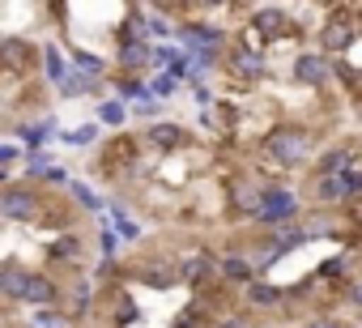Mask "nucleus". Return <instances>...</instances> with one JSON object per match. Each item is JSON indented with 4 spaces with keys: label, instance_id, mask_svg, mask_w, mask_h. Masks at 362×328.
Masks as SVG:
<instances>
[{
    "label": "nucleus",
    "instance_id": "obj_8",
    "mask_svg": "<svg viewBox=\"0 0 362 328\" xmlns=\"http://www.w3.org/2000/svg\"><path fill=\"white\" fill-rule=\"evenodd\" d=\"M294 73H298V81H311V86H320V81L328 77V69H324V60H320V56H303Z\"/></svg>",
    "mask_w": 362,
    "mask_h": 328
},
{
    "label": "nucleus",
    "instance_id": "obj_21",
    "mask_svg": "<svg viewBox=\"0 0 362 328\" xmlns=\"http://www.w3.org/2000/svg\"><path fill=\"white\" fill-rule=\"evenodd\" d=\"M90 136H94V128H90V124H86V128H77V132H73V136H69V141H73V145H86V141H90Z\"/></svg>",
    "mask_w": 362,
    "mask_h": 328
},
{
    "label": "nucleus",
    "instance_id": "obj_7",
    "mask_svg": "<svg viewBox=\"0 0 362 328\" xmlns=\"http://www.w3.org/2000/svg\"><path fill=\"white\" fill-rule=\"evenodd\" d=\"M354 43V30L345 26V22H328V30H324V47L328 52H341V47H349Z\"/></svg>",
    "mask_w": 362,
    "mask_h": 328
},
{
    "label": "nucleus",
    "instance_id": "obj_16",
    "mask_svg": "<svg viewBox=\"0 0 362 328\" xmlns=\"http://www.w3.org/2000/svg\"><path fill=\"white\" fill-rule=\"evenodd\" d=\"M35 328H69V324H64L60 315H52V311H39V315H35Z\"/></svg>",
    "mask_w": 362,
    "mask_h": 328
},
{
    "label": "nucleus",
    "instance_id": "obj_4",
    "mask_svg": "<svg viewBox=\"0 0 362 328\" xmlns=\"http://www.w3.org/2000/svg\"><path fill=\"white\" fill-rule=\"evenodd\" d=\"M290 213H294V197H290V192H269V197H264V209H260L264 222H281V218H290Z\"/></svg>",
    "mask_w": 362,
    "mask_h": 328
},
{
    "label": "nucleus",
    "instance_id": "obj_17",
    "mask_svg": "<svg viewBox=\"0 0 362 328\" xmlns=\"http://www.w3.org/2000/svg\"><path fill=\"white\" fill-rule=\"evenodd\" d=\"M192 43H218V30L214 26H197L192 30Z\"/></svg>",
    "mask_w": 362,
    "mask_h": 328
},
{
    "label": "nucleus",
    "instance_id": "obj_23",
    "mask_svg": "<svg viewBox=\"0 0 362 328\" xmlns=\"http://www.w3.org/2000/svg\"><path fill=\"white\" fill-rule=\"evenodd\" d=\"M77 60H81V69H86V73H98V69H103V64H98V60H94V56H86V52H81V56H77Z\"/></svg>",
    "mask_w": 362,
    "mask_h": 328
},
{
    "label": "nucleus",
    "instance_id": "obj_2",
    "mask_svg": "<svg viewBox=\"0 0 362 328\" xmlns=\"http://www.w3.org/2000/svg\"><path fill=\"white\" fill-rule=\"evenodd\" d=\"M354 192H358V180H354V175H345V171H341V175H324V180H320V197H324V201H345V197H354Z\"/></svg>",
    "mask_w": 362,
    "mask_h": 328
},
{
    "label": "nucleus",
    "instance_id": "obj_27",
    "mask_svg": "<svg viewBox=\"0 0 362 328\" xmlns=\"http://www.w3.org/2000/svg\"><path fill=\"white\" fill-rule=\"evenodd\" d=\"M354 303H358V307H362V286H358V290H354Z\"/></svg>",
    "mask_w": 362,
    "mask_h": 328
},
{
    "label": "nucleus",
    "instance_id": "obj_22",
    "mask_svg": "<svg viewBox=\"0 0 362 328\" xmlns=\"http://www.w3.org/2000/svg\"><path fill=\"white\" fill-rule=\"evenodd\" d=\"M124 60H128V64H141V60H145V47H128Z\"/></svg>",
    "mask_w": 362,
    "mask_h": 328
},
{
    "label": "nucleus",
    "instance_id": "obj_5",
    "mask_svg": "<svg viewBox=\"0 0 362 328\" xmlns=\"http://www.w3.org/2000/svg\"><path fill=\"white\" fill-rule=\"evenodd\" d=\"M30 281L35 277H26L22 269H5V273H0V290H5L9 298H26L30 294Z\"/></svg>",
    "mask_w": 362,
    "mask_h": 328
},
{
    "label": "nucleus",
    "instance_id": "obj_26",
    "mask_svg": "<svg viewBox=\"0 0 362 328\" xmlns=\"http://www.w3.org/2000/svg\"><path fill=\"white\" fill-rule=\"evenodd\" d=\"M311 328H337V324H328V320H315V324H311Z\"/></svg>",
    "mask_w": 362,
    "mask_h": 328
},
{
    "label": "nucleus",
    "instance_id": "obj_24",
    "mask_svg": "<svg viewBox=\"0 0 362 328\" xmlns=\"http://www.w3.org/2000/svg\"><path fill=\"white\" fill-rule=\"evenodd\" d=\"M73 192H77V201H81V205H90V209H94V205H98V201H94V197H90V192H86V188H81V184H73Z\"/></svg>",
    "mask_w": 362,
    "mask_h": 328
},
{
    "label": "nucleus",
    "instance_id": "obj_9",
    "mask_svg": "<svg viewBox=\"0 0 362 328\" xmlns=\"http://www.w3.org/2000/svg\"><path fill=\"white\" fill-rule=\"evenodd\" d=\"M26 303H39V307L56 303V286H52L47 277H35V281H30V294H26Z\"/></svg>",
    "mask_w": 362,
    "mask_h": 328
},
{
    "label": "nucleus",
    "instance_id": "obj_25",
    "mask_svg": "<svg viewBox=\"0 0 362 328\" xmlns=\"http://www.w3.org/2000/svg\"><path fill=\"white\" fill-rule=\"evenodd\" d=\"M98 243H103V252H115V235H111V230H103Z\"/></svg>",
    "mask_w": 362,
    "mask_h": 328
},
{
    "label": "nucleus",
    "instance_id": "obj_10",
    "mask_svg": "<svg viewBox=\"0 0 362 328\" xmlns=\"http://www.w3.org/2000/svg\"><path fill=\"white\" fill-rule=\"evenodd\" d=\"M179 141H184V132H179L175 124H158V128H153V145H162V149H175Z\"/></svg>",
    "mask_w": 362,
    "mask_h": 328
},
{
    "label": "nucleus",
    "instance_id": "obj_18",
    "mask_svg": "<svg viewBox=\"0 0 362 328\" xmlns=\"http://www.w3.org/2000/svg\"><path fill=\"white\" fill-rule=\"evenodd\" d=\"M252 303H277V290H269V286H252Z\"/></svg>",
    "mask_w": 362,
    "mask_h": 328
},
{
    "label": "nucleus",
    "instance_id": "obj_19",
    "mask_svg": "<svg viewBox=\"0 0 362 328\" xmlns=\"http://www.w3.org/2000/svg\"><path fill=\"white\" fill-rule=\"evenodd\" d=\"M103 119H107V124H119V119H124V107H119V102H107V107H103Z\"/></svg>",
    "mask_w": 362,
    "mask_h": 328
},
{
    "label": "nucleus",
    "instance_id": "obj_20",
    "mask_svg": "<svg viewBox=\"0 0 362 328\" xmlns=\"http://www.w3.org/2000/svg\"><path fill=\"white\" fill-rule=\"evenodd\" d=\"M170 90H175V77H158L153 81V94H170Z\"/></svg>",
    "mask_w": 362,
    "mask_h": 328
},
{
    "label": "nucleus",
    "instance_id": "obj_6",
    "mask_svg": "<svg viewBox=\"0 0 362 328\" xmlns=\"http://www.w3.org/2000/svg\"><path fill=\"white\" fill-rule=\"evenodd\" d=\"M0 56H5V64H9V69H26L30 47H26L22 39H5V43H0Z\"/></svg>",
    "mask_w": 362,
    "mask_h": 328
},
{
    "label": "nucleus",
    "instance_id": "obj_11",
    "mask_svg": "<svg viewBox=\"0 0 362 328\" xmlns=\"http://www.w3.org/2000/svg\"><path fill=\"white\" fill-rule=\"evenodd\" d=\"M205 273H214V260H209V256H192V260L184 264V277H188V281H197V277H205Z\"/></svg>",
    "mask_w": 362,
    "mask_h": 328
},
{
    "label": "nucleus",
    "instance_id": "obj_12",
    "mask_svg": "<svg viewBox=\"0 0 362 328\" xmlns=\"http://www.w3.org/2000/svg\"><path fill=\"white\" fill-rule=\"evenodd\" d=\"M256 26H260L264 35H277V30H281V13H277V9H260V13H256Z\"/></svg>",
    "mask_w": 362,
    "mask_h": 328
},
{
    "label": "nucleus",
    "instance_id": "obj_15",
    "mask_svg": "<svg viewBox=\"0 0 362 328\" xmlns=\"http://www.w3.org/2000/svg\"><path fill=\"white\" fill-rule=\"evenodd\" d=\"M47 73H52V81H60V86L69 81V77H64V64H60V52H56V47L47 52Z\"/></svg>",
    "mask_w": 362,
    "mask_h": 328
},
{
    "label": "nucleus",
    "instance_id": "obj_3",
    "mask_svg": "<svg viewBox=\"0 0 362 328\" xmlns=\"http://www.w3.org/2000/svg\"><path fill=\"white\" fill-rule=\"evenodd\" d=\"M0 209H5V218H13V222H30L35 213H39V205L26 197V192H5V201H0Z\"/></svg>",
    "mask_w": 362,
    "mask_h": 328
},
{
    "label": "nucleus",
    "instance_id": "obj_1",
    "mask_svg": "<svg viewBox=\"0 0 362 328\" xmlns=\"http://www.w3.org/2000/svg\"><path fill=\"white\" fill-rule=\"evenodd\" d=\"M307 149H311V145H307L303 132H273V136H269V153L281 162V167H298V162L307 158Z\"/></svg>",
    "mask_w": 362,
    "mask_h": 328
},
{
    "label": "nucleus",
    "instance_id": "obj_14",
    "mask_svg": "<svg viewBox=\"0 0 362 328\" xmlns=\"http://www.w3.org/2000/svg\"><path fill=\"white\" fill-rule=\"evenodd\" d=\"M222 273H226V277H235V281H243V277H252V264H247V260H239V256H230V260H222Z\"/></svg>",
    "mask_w": 362,
    "mask_h": 328
},
{
    "label": "nucleus",
    "instance_id": "obj_13",
    "mask_svg": "<svg viewBox=\"0 0 362 328\" xmlns=\"http://www.w3.org/2000/svg\"><path fill=\"white\" fill-rule=\"evenodd\" d=\"M235 73H243V77H260V60H256L252 52H239V56H235Z\"/></svg>",
    "mask_w": 362,
    "mask_h": 328
}]
</instances>
